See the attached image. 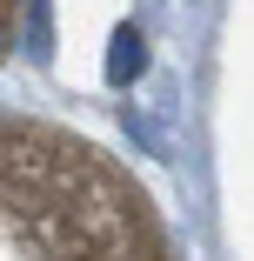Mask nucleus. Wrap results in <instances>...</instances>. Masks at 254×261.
<instances>
[{
  "instance_id": "obj_2",
  "label": "nucleus",
  "mask_w": 254,
  "mask_h": 261,
  "mask_svg": "<svg viewBox=\"0 0 254 261\" xmlns=\"http://www.w3.org/2000/svg\"><path fill=\"white\" fill-rule=\"evenodd\" d=\"M20 27H27V0H0V61L14 54V40H20Z\"/></svg>"
},
{
  "instance_id": "obj_1",
  "label": "nucleus",
  "mask_w": 254,
  "mask_h": 261,
  "mask_svg": "<svg viewBox=\"0 0 254 261\" xmlns=\"http://www.w3.org/2000/svg\"><path fill=\"white\" fill-rule=\"evenodd\" d=\"M0 261H181L161 207L100 141L0 114Z\"/></svg>"
}]
</instances>
